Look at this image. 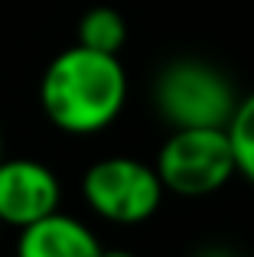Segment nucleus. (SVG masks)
<instances>
[{
    "label": "nucleus",
    "instance_id": "1",
    "mask_svg": "<svg viewBox=\"0 0 254 257\" xmlns=\"http://www.w3.org/2000/svg\"><path fill=\"white\" fill-rule=\"evenodd\" d=\"M127 104V72L121 56L69 46L49 59L39 78V107L52 127L72 137L101 134Z\"/></svg>",
    "mask_w": 254,
    "mask_h": 257
},
{
    "label": "nucleus",
    "instance_id": "2",
    "mask_svg": "<svg viewBox=\"0 0 254 257\" xmlns=\"http://www.w3.org/2000/svg\"><path fill=\"white\" fill-rule=\"evenodd\" d=\"M238 91L218 65L202 59H173L157 72L153 107L176 127H228L238 107Z\"/></svg>",
    "mask_w": 254,
    "mask_h": 257
},
{
    "label": "nucleus",
    "instance_id": "3",
    "mask_svg": "<svg viewBox=\"0 0 254 257\" xmlns=\"http://www.w3.org/2000/svg\"><path fill=\"white\" fill-rule=\"evenodd\" d=\"M157 176L166 192L199 199L238 176L228 127H176L157 153Z\"/></svg>",
    "mask_w": 254,
    "mask_h": 257
},
{
    "label": "nucleus",
    "instance_id": "4",
    "mask_svg": "<svg viewBox=\"0 0 254 257\" xmlns=\"http://www.w3.org/2000/svg\"><path fill=\"white\" fill-rule=\"evenodd\" d=\"M163 182L153 166L134 157H104L82 176V195L95 215L114 225H140L163 202Z\"/></svg>",
    "mask_w": 254,
    "mask_h": 257
},
{
    "label": "nucleus",
    "instance_id": "5",
    "mask_svg": "<svg viewBox=\"0 0 254 257\" xmlns=\"http://www.w3.org/2000/svg\"><path fill=\"white\" fill-rule=\"evenodd\" d=\"M59 176L39 160H0V225L26 228L59 212Z\"/></svg>",
    "mask_w": 254,
    "mask_h": 257
},
{
    "label": "nucleus",
    "instance_id": "6",
    "mask_svg": "<svg viewBox=\"0 0 254 257\" xmlns=\"http://www.w3.org/2000/svg\"><path fill=\"white\" fill-rule=\"evenodd\" d=\"M104 244L88 225L62 212H52L20 228L17 257H101Z\"/></svg>",
    "mask_w": 254,
    "mask_h": 257
},
{
    "label": "nucleus",
    "instance_id": "7",
    "mask_svg": "<svg viewBox=\"0 0 254 257\" xmlns=\"http://www.w3.org/2000/svg\"><path fill=\"white\" fill-rule=\"evenodd\" d=\"M127 43V20L114 7H91L78 20V46H88L95 52H108V56H121Z\"/></svg>",
    "mask_w": 254,
    "mask_h": 257
},
{
    "label": "nucleus",
    "instance_id": "8",
    "mask_svg": "<svg viewBox=\"0 0 254 257\" xmlns=\"http://www.w3.org/2000/svg\"><path fill=\"white\" fill-rule=\"evenodd\" d=\"M228 140H231V153H235L238 176L254 186V91L238 101L235 114L228 120Z\"/></svg>",
    "mask_w": 254,
    "mask_h": 257
},
{
    "label": "nucleus",
    "instance_id": "9",
    "mask_svg": "<svg viewBox=\"0 0 254 257\" xmlns=\"http://www.w3.org/2000/svg\"><path fill=\"white\" fill-rule=\"evenodd\" d=\"M196 257H235L228 251V247H218V244H212V247H202V251H199Z\"/></svg>",
    "mask_w": 254,
    "mask_h": 257
},
{
    "label": "nucleus",
    "instance_id": "10",
    "mask_svg": "<svg viewBox=\"0 0 254 257\" xmlns=\"http://www.w3.org/2000/svg\"><path fill=\"white\" fill-rule=\"evenodd\" d=\"M101 257H134V254L131 251H121V247H104Z\"/></svg>",
    "mask_w": 254,
    "mask_h": 257
},
{
    "label": "nucleus",
    "instance_id": "11",
    "mask_svg": "<svg viewBox=\"0 0 254 257\" xmlns=\"http://www.w3.org/2000/svg\"><path fill=\"white\" fill-rule=\"evenodd\" d=\"M0 160H4V137H0Z\"/></svg>",
    "mask_w": 254,
    "mask_h": 257
},
{
    "label": "nucleus",
    "instance_id": "12",
    "mask_svg": "<svg viewBox=\"0 0 254 257\" xmlns=\"http://www.w3.org/2000/svg\"><path fill=\"white\" fill-rule=\"evenodd\" d=\"M0 228H4V225H0Z\"/></svg>",
    "mask_w": 254,
    "mask_h": 257
}]
</instances>
